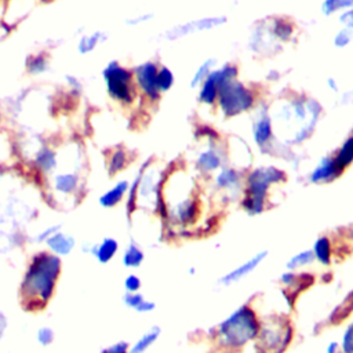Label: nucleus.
I'll use <instances>...</instances> for the list:
<instances>
[{"mask_svg": "<svg viewBox=\"0 0 353 353\" xmlns=\"http://www.w3.org/2000/svg\"><path fill=\"white\" fill-rule=\"evenodd\" d=\"M157 214L170 226L188 229L193 226L201 214L200 196L194 178L182 167H170L161 185Z\"/></svg>", "mask_w": 353, "mask_h": 353, "instance_id": "obj_1", "label": "nucleus"}, {"mask_svg": "<svg viewBox=\"0 0 353 353\" xmlns=\"http://www.w3.org/2000/svg\"><path fill=\"white\" fill-rule=\"evenodd\" d=\"M261 317L251 303H241L234 307L214 328L216 350L234 352L254 343L259 331Z\"/></svg>", "mask_w": 353, "mask_h": 353, "instance_id": "obj_2", "label": "nucleus"}, {"mask_svg": "<svg viewBox=\"0 0 353 353\" xmlns=\"http://www.w3.org/2000/svg\"><path fill=\"white\" fill-rule=\"evenodd\" d=\"M59 273L61 259L55 254L41 251L32 258L21 283V292L29 307L34 309L50 301Z\"/></svg>", "mask_w": 353, "mask_h": 353, "instance_id": "obj_3", "label": "nucleus"}, {"mask_svg": "<svg viewBox=\"0 0 353 353\" xmlns=\"http://www.w3.org/2000/svg\"><path fill=\"white\" fill-rule=\"evenodd\" d=\"M276 110L274 119L287 124L292 131L285 141L287 146H292L306 142L313 135L323 113V106L314 98L299 95L285 99Z\"/></svg>", "mask_w": 353, "mask_h": 353, "instance_id": "obj_4", "label": "nucleus"}, {"mask_svg": "<svg viewBox=\"0 0 353 353\" xmlns=\"http://www.w3.org/2000/svg\"><path fill=\"white\" fill-rule=\"evenodd\" d=\"M287 174L277 165H259L248 170L244 178V192L240 207L251 216L263 214L270 205V190L285 182Z\"/></svg>", "mask_w": 353, "mask_h": 353, "instance_id": "obj_5", "label": "nucleus"}, {"mask_svg": "<svg viewBox=\"0 0 353 353\" xmlns=\"http://www.w3.org/2000/svg\"><path fill=\"white\" fill-rule=\"evenodd\" d=\"M292 339V323L281 313H272L261 317L259 331L252 345L256 353H285Z\"/></svg>", "mask_w": 353, "mask_h": 353, "instance_id": "obj_6", "label": "nucleus"}, {"mask_svg": "<svg viewBox=\"0 0 353 353\" xmlns=\"http://www.w3.org/2000/svg\"><path fill=\"white\" fill-rule=\"evenodd\" d=\"M102 80L108 97L121 106L134 105L139 97L132 69L124 66L116 59L109 61L105 65L102 69Z\"/></svg>", "mask_w": 353, "mask_h": 353, "instance_id": "obj_7", "label": "nucleus"}, {"mask_svg": "<svg viewBox=\"0 0 353 353\" xmlns=\"http://www.w3.org/2000/svg\"><path fill=\"white\" fill-rule=\"evenodd\" d=\"M256 105L255 91L239 79L223 83L219 87L216 108L226 119H232L252 110Z\"/></svg>", "mask_w": 353, "mask_h": 353, "instance_id": "obj_8", "label": "nucleus"}, {"mask_svg": "<svg viewBox=\"0 0 353 353\" xmlns=\"http://www.w3.org/2000/svg\"><path fill=\"white\" fill-rule=\"evenodd\" d=\"M204 142L194 156L193 167L200 175L211 178L226 164V149L225 143H221L216 137H207Z\"/></svg>", "mask_w": 353, "mask_h": 353, "instance_id": "obj_9", "label": "nucleus"}, {"mask_svg": "<svg viewBox=\"0 0 353 353\" xmlns=\"http://www.w3.org/2000/svg\"><path fill=\"white\" fill-rule=\"evenodd\" d=\"M226 22H228V18L225 15L200 17L196 19H190L186 22H179L176 25H172L171 28H168L163 32V39L167 41H176V40L189 37L192 34L218 29V28L223 26Z\"/></svg>", "mask_w": 353, "mask_h": 353, "instance_id": "obj_10", "label": "nucleus"}, {"mask_svg": "<svg viewBox=\"0 0 353 353\" xmlns=\"http://www.w3.org/2000/svg\"><path fill=\"white\" fill-rule=\"evenodd\" d=\"M244 171L230 164H225L211 176V181L215 192L221 193L226 199L240 201L244 192Z\"/></svg>", "mask_w": 353, "mask_h": 353, "instance_id": "obj_11", "label": "nucleus"}, {"mask_svg": "<svg viewBox=\"0 0 353 353\" xmlns=\"http://www.w3.org/2000/svg\"><path fill=\"white\" fill-rule=\"evenodd\" d=\"M157 70L159 65L153 61H145L132 68L138 94L149 102H157L161 98L157 88Z\"/></svg>", "mask_w": 353, "mask_h": 353, "instance_id": "obj_12", "label": "nucleus"}, {"mask_svg": "<svg viewBox=\"0 0 353 353\" xmlns=\"http://www.w3.org/2000/svg\"><path fill=\"white\" fill-rule=\"evenodd\" d=\"M252 142L259 148L261 152H270L274 145L273 137V120L268 106H258L255 117L251 123Z\"/></svg>", "mask_w": 353, "mask_h": 353, "instance_id": "obj_13", "label": "nucleus"}, {"mask_svg": "<svg viewBox=\"0 0 353 353\" xmlns=\"http://www.w3.org/2000/svg\"><path fill=\"white\" fill-rule=\"evenodd\" d=\"M269 251L268 250H261L256 251L254 255H251L248 259L243 261L241 263H239L237 266L232 268L230 270H228L226 273H223L222 276L218 277L216 284L221 287H230L236 283H240L241 280L247 279L250 274H252L268 258Z\"/></svg>", "mask_w": 353, "mask_h": 353, "instance_id": "obj_14", "label": "nucleus"}, {"mask_svg": "<svg viewBox=\"0 0 353 353\" xmlns=\"http://www.w3.org/2000/svg\"><path fill=\"white\" fill-rule=\"evenodd\" d=\"M342 174H343V171L335 163L334 156L325 154V156L320 157L317 164L312 168V171L307 175V181L313 185L331 183L335 179H338Z\"/></svg>", "mask_w": 353, "mask_h": 353, "instance_id": "obj_15", "label": "nucleus"}, {"mask_svg": "<svg viewBox=\"0 0 353 353\" xmlns=\"http://www.w3.org/2000/svg\"><path fill=\"white\" fill-rule=\"evenodd\" d=\"M226 160H230V165L245 171L250 170L252 163V153L250 146L239 137H232L228 143H225Z\"/></svg>", "mask_w": 353, "mask_h": 353, "instance_id": "obj_16", "label": "nucleus"}, {"mask_svg": "<svg viewBox=\"0 0 353 353\" xmlns=\"http://www.w3.org/2000/svg\"><path fill=\"white\" fill-rule=\"evenodd\" d=\"M119 250H120V244L117 239L112 236H106L97 243H90V244L85 243L83 247L84 252L90 254L97 262L102 265L110 262L117 255Z\"/></svg>", "mask_w": 353, "mask_h": 353, "instance_id": "obj_17", "label": "nucleus"}, {"mask_svg": "<svg viewBox=\"0 0 353 353\" xmlns=\"http://www.w3.org/2000/svg\"><path fill=\"white\" fill-rule=\"evenodd\" d=\"M279 281L284 287L283 292L284 295L291 299L292 295L299 294L302 290L307 288L313 283V277L309 273H302L301 270L292 272V270H285L284 273L280 274Z\"/></svg>", "mask_w": 353, "mask_h": 353, "instance_id": "obj_18", "label": "nucleus"}, {"mask_svg": "<svg viewBox=\"0 0 353 353\" xmlns=\"http://www.w3.org/2000/svg\"><path fill=\"white\" fill-rule=\"evenodd\" d=\"M33 165L41 175L50 176L58 167L57 150L50 145L41 143L33 152Z\"/></svg>", "mask_w": 353, "mask_h": 353, "instance_id": "obj_19", "label": "nucleus"}, {"mask_svg": "<svg viewBox=\"0 0 353 353\" xmlns=\"http://www.w3.org/2000/svg\"><path fill=\"white\" fill-rule=\"evenodd\" d=\"M51 178V188L59 196H72L77 193L80 188V175L76 171H65L50 175Z\"/></svg>", "mask_w": 353, "mask_h": 353, "instance_id": "obj_20", "label": "nucleus"}, {"mask_svg": "<svg viewBox=\"0 0 353 353\" xmlns=\"http://www.w3.org/2000/svg\"><path fill=\"white\" fill-rule=\"evenodd\" d=\"M268 29L272 33V36L276 39V41L283 44L291 43L296 34L294 22L284 17L272 18L270 22L268 23Z\"/></svg>", "mask_w": 353, "mask_h": 353, "instance_id": "obj_21", "label": "nucleus"}, {"mask_svg": "<svg viewBox=\"0 0 353 353\" xmlns=\"http://www.w3.org/2000/svg\"><path fill=\"white\" fill-rule=\"evenodd\" d=\"M128 188H130L128 179H119L112 188H109L99 196L98 199L99 205L102 208H114L127 197Z\"/></svg>", "mask_w": 353, "mask_h": 353, "instance_id": "obj_22", "label": "nucleus"}, {"mask_svg": "<svg viewBox=\"0 0 353 353\" xmlns=\"http://www.w3.org/2000/svg\"><path fill=\"white\" fill-rule=\"evenodd\" d=\"M314 261L321 265V266H331L334 261V243L330 236L327 234H320L316 237L310 247Z\"/></svg>", "mask_w": 353, "mask_h": 353, "instance_id": "obj_23", "label": "nucleus"}, {"mask_svg": "<svg viewBox=\"0 0 353 353\" xmlns=\"http://www.w3.org/2000/svg\"><path fill=\"white\" fill-rule=\"evenodd\" d=\"M46 245L48 247L50 252L55 254L57 256H65L73 251L76 240L70 233H66L61 229L46 240Z\"/></svg>", "mask_w": 353, "mask_h": 353, "instance_id": "obj_24", "label": "nucleus"}, {"mask_svg": "<svg viewBox=\"0 0 353 353\" xmlns=\"http://www.w3.org/2000/svg\"><path fill=\"white\" fill-rule=\"evenodd\" d=\"M218 92H219V81L216 79L215 69H214L211 74L199 85L197 101L207 108H214L216 105Z\"/></svg>", "mask_w": 353, "mask_h": 353, "instance_id": "obj_25", "label": "nucleus"}, {"mask_svg": "<svg viewBox=\"0 0 353 353\" xmlns=\"http://www.w3.org/2000/svg\"><path fill=\"white\" fill-rule=\"evenodd\" d=\"M109 39V34L103 30H92L83 33L77 40L76 50L80 55H90L92 54L99 46H102Z\"/></svg>", "mask_w": 353, "mask_h": 353, "instance_id": "obj_26", "label": "nucleus"}, {"mask_svg": "<svg viewBox=\"0 0 353 353\" xmlns=\"http://www.w3.org/2000/svg\"><path fill=\"white\" fill-rule=\"evenodd\" d=\"M131 161L130 152L123 146H114L106 156V170L109 175H117L128 167Z\"/></svg>", "mask_w": 353, "mask_h": 353, "instance_id": "obj_27", "label": "nucleus"}, {"mask_svg": "<svg viewBox=\"0 0 353 353\" xmlns=\"http://www.w3.org/2000/svg\"><path fill=\"white\" fill-rule=\"evenodd\" d=\"M123 303L128 309H131L139 314L152 313L157 306L153 299L146 298L143 294H141V291L139 292H124Z\"/></svg>", "mask_w": 353, "mask_h": 353, "instance_id": "obj_28", "label": "nucleus"}, {"mask_svg": "<svg viewBox=\"0 0 353 353\" xmlns=\"http://www.w3.org/2000/svg\"><path fill=\"white\" fill-rule=\"evenodd\" d=\"M161 328L159 325L149 327L134 343L130 345V353H146L160 338Z\"/></svg>", "mask_w": 353, "mask_h": 353, "instance_id": "obj_29", "label": "nucleus"}, {"mask_svg": "<svg viewBox=\"0 0 353 353\" xmlns=\"http://www.w3.org/2000/svg\"><path fill=\"white\" fill-rule=\"evenodd\" d=\"M145 261V251L137 241H130L121 254V263L127 269H138Z\"/></svg>", "mask_w": 353, "mask_h": 353, "instance_id": "obj_30", "label": "nucleus"}, {"mask_svg": "<svg viewBox=\"0 0 353 353\" xmlns=\"http://www.w3.org/2000/svg\"><path fill=\"white\" fill-rule=\"evenodd\" d=\"M338 167L345 172L353 164V134L347 135L332 154Z\"/></svg>", "mask_w": 353, "mask_h": 353, "instance_id": "obj_31", "label": "nucleus"}, {"mask_svg": "<svg viewBox=\"0 0 353 353\" xmlns=\"http://www.w3.org/2000/svg\"><path fill=\"white\" fill-rule=\"evenodd\" d=\"M25 69L28 74L30 76H41L46 74L51 69V61L47 54L44 52H37L32 54L26 58Z\"/></svg>", "mask_w": 353, "mask_h": 353, "instance_id": "obj_32", "label": "nucleus"}, {"mask_svg": "<svg viewBox=\"0 0 353 353\" xmlns=\"http://www.w3.org/2000/svg\"><path fill=\"white\" fill-rule=\"evenodd\" d=\"M314 256L310 248L306 250H301L295 254H292L287 262H285V270H292V272H298L302 269H306L309 266H312L314 263Z\"/></svg>", "mask_w": 353, "mask_h": 353, "instance_id": "obj_33", "label": "nucleus"}, {"mask_svg": "<svg viewBox=\"0 0 353 353\" xmlns=\"http://www.w3.org/2000/svg\"><path fill=\"white\" fill-rule=\"evenodd\" d=\"M216 65H218V61H216L215 58H212V57L205 58V59L196 68V70L193 72V74H192V77H190V81H189L190 88L197 90L199 85H200V84L211 74V72L216 68Z\"/></svg>", "mask_w": 353, "mask_h": 353, "instance_id": "obj_34", "label": "nucleus"}, {"mask_svg": "<svg viewBox=\"0 0 353 353\" xmlns=\"http://www.w3.org/2000/svg\"><path fill=\"white\" fill-rule=\"evenodd\" d=\"M353 0H323L320 4V11L324 17H334L343 10L352 8Z\"/></svg>", "mask_w": 353, "mask_h": 353, "instance_id": "obj_35", "label": "nucleus"}, {"mask_svg": "<svg viewBox=\"0 0 353 353\" xmlns=\"http://www.w3.org/2000/svg\"><path fill=\"white\" fill-rule=\"evenodd\" d=\"M175 84V74L174 72L165 66V65H159L157 70V88L160 94L163 95L164 92L170 91Z\"/></svg>", "mask_w": 353, "mask_h": 353, "instance_id": "obj_36", "label": "nucleus"}, {"mask_svg": "<svg viewBox=\"0 0 353 353\" xmlns=\"http://www.w3.org/2000/svg\"><path fill=\"white\" fill-rule=\"evenodd\" d=\"M353 41V30L346 29V28H341L332 37V44L335 48H346L350 43Z\"/></svg>", "mask_w": 353, "mask_h": 353, "instance_id": "obj_37", "label": "nucleus"}, {"mask_svg": "<svg viewBox=\"0 0 353 353\" xmlns=\"http://www.w3.org/2000/svg\"><path fill=\"white\" fill-rule=\"evenodd\" d=\"M341 353H353V320L346 324L341 335Z\"/></svg>", "mask_w": 353, "mask_h": 353, "instance_id": "obj_38", "label": "nucleus"}, {"mask_svg": "<svg viewBox=\"0 0 353 353\" xmlns=\"http://www.w3.org/2000/svg\"><path fill=\"white\" fill-rule=\"evenodd\" d=\"M54 339H55V332H54V330L51 327L41 325V327L37 328V331H36V341H37V343L40 346L47 347V346L52 345Z\"/></svg>", "mask_w": 353, "mask_h": 353, "instance_id": "obj_39", "label": "nucleus"}, {"mask_svg": "<svg viewBox=\"0 0 353 353\" xmlns=\"http://www.w3.org/2000/svg\"><path fill=\"white\" fill-rule=\"evenodd\" d=\"M154 18V14L153 12H149V11H145V12H139V14H135V15H131L125 19V25L127 26H141V25H145L148 22H150L152 19Z\"/></svg>", "mask_w": 353, "mask_h": 353, "instance_id": "obj_40", "label": "nucleus"}, {"mask_svg": "<svg viewBox=\"0 0 353 353\" xmlns=\"http://www.w3.org/2000/svg\"><path fill=\"white\" fill-rule=\"evenodd\" d=\"M123 285H124L125 292H139L141 288H142V280L138 274L130 273V274L125 276V279L123 281Z\"/></svg>", "mask_w": 353, "mask_h": 353, "instance_id": "obj_41", "label": "nucleus"}, {"mask_svg": "<svg viewBox=\"0 0 353 353\" xmlns=\"http://www.w3.org/2000/svg\"><path fill=\"white\" fill-rule=\"evenodd\" d=\"M99 353H130V343L125 341H117L101 349Z\"/></svg>", "mask_w": 353, "mask_h": 353, "instance_id": "obj_42", "label": "nucleus"}, {"mask_svg": "<svg viewBox=\"0 0 353 353\" xmlns=\"http://www.w3.org/2000/svg\"><path fill=\"white\" fill-rule=\"evenodd\" d=\"M62 229V225L61 223H54V225H50V226H47L46 229H43L41 232H39L36 236H34V240L37 241V243H46V240L50 237V236H52L55 232H58V230H61Z\"/></svg>", "mask_w": 353, "mask_h": 353, "instance_id": "obj_43", "label": "nucleus"}, {"mask_svg": "<svg viewBox=\"0 0 353 353\" xmlns=\"http://www.w3.org/2000/svg\"><path fill=\"white\" fill-rule=\"evenodd\" d=\"M338 22H339L341 28H346V29L353 30V7L339 12L338 14Z\"/></svg>", "mask_w": 353, "mask_h": 353, "instance_id": "obj_44", "label": "nucleus"}, {"mask_svg": "<svg viewBox=\"0 0 353 353\" xmlns=\"http://www.w3.org/2000/svg\"><path fill=\"white\" fill-rule=\"evenodd\" d=\"M65 83L68 85V88L73 92V94H80L83 91V84L80 81V79H77L73 74H66L65 76Z\"/></svg>", "mask_w": 353, "mask_h": 353, "instance_id": "obj_45", "label": "nucleus"}, {"mask_svg": "<svg viewBox=\"0 0 353 353\" xmlns=\"http://www.w3.org/2000/svg\"><path fill=\"white\" fill-rule=\"evenodd\" d=\"M324 353H341V343L339 341H330L324 346Z\"/></svg>", "mask_w": 353, "mask_h": 353, "instance_id": "obj_46", "label": "nucleus"}, {"mask_svg": "<svg viewBox=\"0 0 353 353\" xmlns=\"http://www.w3.org/2000/svg\"><path fill=\"white\" fill-rule=\"evenodd\" d=\"M325 85H327V88H328L332 94H338V92H339V83L336 81V79H334V77H327Z\"/></svg>", "mask_w": 353, "mask_h": 353, "instance_id": "obj_47", "label": "nucleus"}, {"mask_svg": "<svg viewBox=\"0 0 353 353\" xmlns=\"http://www.w3.org/2000/svg\"><path fill=\"white\" fill-rule=\"evenodd\" d=\"M218 353H256L254 345H250L241 350H234V352H222V350H218Z\"/></svg>", "mask_w": 353, "mask_h": 353, "instance_id": "obj_48", "label": "nucleus"}, {"mask_svg": "<svg viewBox=\"0 0 353 353\" xmlns=\"http://www.w3.org/2000/svg\"><path fill=\"white\" fill-rule=\"evenodd\" d=\"M6 328H7V317L4 316V313L0 312V339H1Z\"/></svg>", "mask_w": 353, "mask_h": 353, "instance_id": "obj_49", "label": "nucleus"}, {"mask_svg": "<svg viewBox=\"0 0 353 353\" xmlns=\"http://www.w3.org/2000/svg\"><path fill=\"white\" fill-rule=\"evenodd\" d=\"M188 273L190 274V276H193V274H196V268L194 266H190L189 269H188Z\"/></svg>", "mask_w": 353, "mask_h": 353, "instance_id": "obj_50", "label": "nucleus"}, {"mask_svg": "<svg viewBox=\"0 0 353 353\" xmlns=\"http://www.w3.org/2000/svg\"><path fill=\"white\" fill-rule=\"evenodd\" d=\"M347 95H349V97H350V98H352V99H353V90H352V91H350V92H349V94H347Z\"/></svg>", "mask_w": 353, "mask_h": 353, "instance_id": "obj_51", "label": "nucleus"}, {"mask_svg": "<svg viewBox=\"0 0 353 353\" xmlns=\"http://www.w3.org/2000/svg\"><path fill=\"white\" fill-rule=\"evenodd\" d=\"M1 121H3V113L0 112V124H1Z\"/></svg>", "mask_w": 353, "mask_h": 353, "instance_id": "obj_52", "label": "nucleus"}]
</instances>
